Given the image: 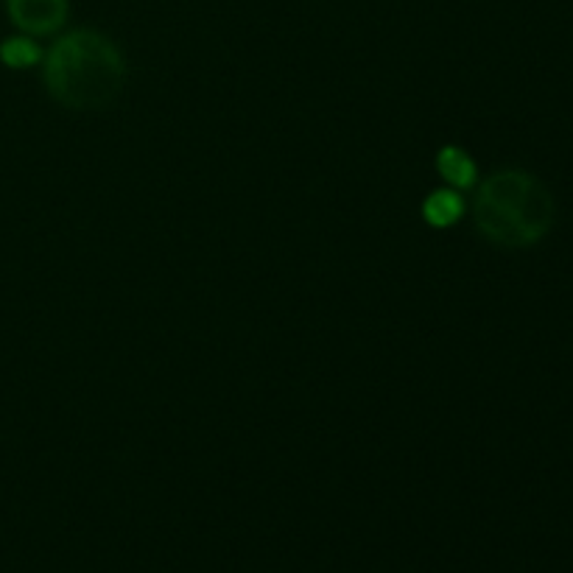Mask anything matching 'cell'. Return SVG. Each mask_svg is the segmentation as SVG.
<instances>
[{
	"instance_id": "6da1fadb",
	"label": "cell",
	"mask_w": 573,
	"mask_h": 573,
	"mask_svg": "<svg viewBox=\"0 0 573 573\" xmlns=\"http://www.w3.org/2000/svg\"><path fill=\"white\" fill-rule=\"evenodd\" d=\"M42 59L48 93L68 110H107L121 96L126 65L115 42L103 34H65Z\"/></svg>"
},
{
	"instance_id": "277c9868",
	"label": "cell",
	"mask_w": 573,
	"mask_h": 573,
	"mask_svg": "<svg viewBox=\"0 0 573 573\" xmlns=\"http://www.w3.org/2000/svg\"><path fill=\"white\" fill-rule=\"evenodd\" d=\"M437 171L444 182L456 191H467L476 185L478 171L476 162L471 160V155L459 146H442L437 151Z\"/></svg>"
},
{
	"instance_id": "7a4b0ae2",
	"label": "cell",
	"mask_w": 573,
	"mask_h": 573,
	"mask_svg": "<svg viewBox=\"0 0 573 573\" xmlns=\"http://www.w3.org/2000/svg\"><path fill=\"white\" fill-rule=\"evenodd\" d=\"M554 196L521 168L498 171L478 187L473 216L484 239L501 246H532L554 224Z\"/></svg>"
},
{
	"instance_id": "8992f818",
	"label": "cell",
	"mask_w": 573,
	"mask_h": 573,
	"mask_svg": "<svg viewBox=\"0 0 573 573\" xmlns=\"http://www.w3.org/2000/svg\"><path fill=\"white\" fill-rule=\"evenodd\" d=\"M0 62L12 71H28L42 62V48L28 34H17L0 42Z\"/></svg>"
},
{
	"instance_id": "3957f363",
	"label": "cell",
	"mask_w": 573,
	"mask_h": 573,
	"mask_svg": "<svg viewBox=\"0 0 573 573\" xmlns=\"http://www.w3.org/2000/svg\"><path fill=\"white\" fill-rule=\"evenodd\" d=\"M7 12L20 34L48 37L65 23L68 0H7Z\"/></svg>"
},
{
	"instance_id": "5b68a950",
	"label": "cell",
	"mask_w": 573,
	"mask_h": 573,
	"mask_svg": "<svg viewBox=\"0 0 573 573\" xmlns=\"http://www.w3.org/2000/svg\"><path fill=\"white\" fill-rule=\"evenodd\" d=\"M464 214V199L456 187H439L434 194H428V199L423 202V219L426 224L444 230L453 227Z\"/></svg>"
}]
</instances>
